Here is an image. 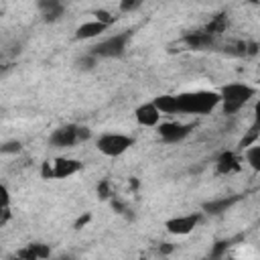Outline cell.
<instances>
[{
  "mask_svg": "<svg viewBox=\"0 0 260 260\" xmlns=\"http://www.w3.org/2000/svg\"><path fill=\"white\" fill-rule=\"evenodd\" d=\"M228 248H230V242H225V240H223V242H217V246L213 248V254H211V256H213V258H219V256H223V252H225Z\"/></svg>",
  "mask_w": 260,
  "mask_h": 260,
  "instance_id": "obj_24",
  "label": "cell"
},
{
  "mask_svg": "<svg viewBox=\"0 0 260 260\" xmlns=\"http://www.w3.org/2000/svg\"><path fill=\"white\" fill-rule=\"evenodd\" d=\"M242 199V195H228L221 199H213V201H205L203 203V211L207 215H221L223 211H228L232 205H236Z\"/></svg>",
  "mask_w": 260,
  "mask_h": 260,
  "instance_id": "obj_9",
  "label": "cell"
},
{
  "mask_svg": "<svg viewBox=\"0 0 260 260\" xmlns=\"http://www.w3.org/2000/svg\"><path fill=\"white\" fill-rule=\"evenodd\" d=\"M53 260H71L69 256H59V258H53Z\"/></svg>",
  "mask_w": 260,
  "mask_h": 260,
  "instance_id": "obj_27",
  "label": "cell"
},
{
  "mask_svg": "<svg viewBox=\"0 0 260 260\" xmlns=\"http://www.w3.org/2000/svg\"><path fill=\"white\" fill-rule=\"evenodd\" d=\"M136 120H138L140 126H156L158 120H160V114L154 108V104L148 102V104H142V106L136 108Z\"/></svg>",
  "mask_w": 260,
  "mask_h": 260,
  "instance_id": "obj_11",
  "label": "cell"
},
{
  "mask_svg": "<svg viewBox=\"0 0 260 260\" xmlns=\"http://www.w3.org/2000/svg\"><path fill=\"white\" fill-rule=\"evenodd\" d=\"M95 20L102 22V24H106V26H110L116 20V16H112L108 10H95Z\"/></svg>",
  "mask_w": 260,
  "mask_h": 260,
  "instance_id": "obj_21",
  "label": "cell"
},
{
  "mask_svg": "<svg viewBox=\"0 0 260 260\" xmlns=\"http://www.w3.org/2000/svg\"><path fill=\"white\" fill-rule=\"evenodd\" d=\"M158 252H160V254H165V256H167V254H171V252H173V244H162Z\"/></svg>",
  "mask_w": 260,
  "mask_h": 260,
  "instance_id": "obj_26",
  "label": "cell"
},
{
  "mask_svg": "<svg viewBox=\"0 0 260 260\" xmlns=\"http://www.w3.org/2000/svg\"><path fill=\"white\" fill-rule=\"evenodd\" d=\"M254 87L246 85V83H230L221 87L219 93V102L223 104V114H236L252 95H254Z\"/></svg>",
  "mask_w": 260,
  "mask_h": 260,
  "instance_id": "obj_2",
  "label": "cell"
},
{
  "mask_svg": "<svg viewBox=\"0 0 260 260\" xmlns=\"http://www.w3.org/2000/svg\"><path fill=\"white\" fill-rule=\"evenodd\" d=\"M215 41L213 35L205 32V30H195V32H187L183 37V43L187 45V49H195V51H201V49H207L211 47Z\"/></svg>",
  "mask_w": 260,
  "mask_h": 260,
  "instance_id": "obj_10",
  "label": "cell"
},
{
  "mask_svg": "<svg viewBox=\"0 0 260 260\" xmlns=\"http://www.w3.org/2000/svg\"><path fill=\"white\" fill-rule=\"evenodd\" d=\"M132 144H134V138L132 136L118 134V132H108V134H102L98 138V150L102 154H106V156H120Z\"/></svg>",
  "mask_w": 260,
  "mask_h": 260,
  "instance_id": "obj_5",
  "label": "cell"
},
{
  "mask_svg": "<svg viewBox=\"0 0 260 260\" xmlns=\"http://www.w3.org/2000/svg\"><path fill=\"white\" fill-rule=\"evenodd\" d=\"M246 160L250 162L252 169H256V171L260 169V144L258 142L246 148Z\"/></svg>",
  "mask_w": 260,
  "mask_h": 260,
  "instance_id": "obj_17",
  "label": "cell"
},
{
  "mask_svg": "<svg viewBox=\"0 0 260 260\" xmlns=\"http://www.w3.org/2000/svg\"><path fill=\"white\" fill-rule=\"evenodd\" d=\"M225 26H228L225 16H223V14H217V16H213V18H211V22H209L203 30H205V32H209V35H213V37H217L219 32H223V30H225Z\"/></svg>",
  "mask_w": 260,
  "mask_h": 260,
  "instance_id": "obj_16",
  "label": "cell"
},
{
  "mask_svg": "<svg viewBox=\"0 0 260 260\" xmlns=\"http://www.w3.org/2000/svg\"><path fill=\"white\" fill-rule=\"evenodd\" d=\"M22 150V144L18 140H8L0 144V154H16Z\"/></svg>",
  "mask_w": 260,
  "mask_h": 260,
  "instance_id": "obj_19",
  "label": "cell"
},
{
  "mask_svg": "<svg viewBox=\"0 0 260 260\" xmlns=\"http://www.w3.org/2000/svg\"><path fill=\"white\" fill-rule=\"evenodd\" d=\"M108 26L98 22V20H89V22H83L77 30H75V39H93L98 35H102Z\"/></svg>",
  "mask_w": 260,
  "mask_h": 260,
  "instance_id": "obj_14",
  "label": "cell"
},
{
  "mask_svg": "<svg viewBox=\"0 0 260 260\" xmlns=\"http://www.w3.org/2000/svg\"><path fill=\"white\" fill-rule=\"evenodd\" d=\"M154 108L158 110V114H177L179 110H177V95H169V93H165V95H158V98H154Z\"/></svg>",
  "mask_w": 260,
  "mask_h": 260,
  "instance_id": "obj_15",
  "label": "cell"
},
{
  "mask_svg": "<svg viewBox=\"0 0 260 260\" xmlns=\"http://www.w3.org/2000/svg\"><path fill=\"white\" fill-rule=\"evenodd\" d=\"M98 195H100L102 199H108V197L112 195V191H110V181H102V183L98 185Z\"/></svg>",
  "mask_w": 260,
  "mask_h": 260,
  "instance_id": "obj_23",
  "label": "cell"
},
{
  "mask_svg": "<svg viewBox=\"0 0 260 260\" xmlns=\"http://www.w3.org/2000/svg\"><path fill=\"white\" fill-rule=\"evenodd\" d=\"M89 136H91L89 128H83V126H77V124H65V126L57 128V130L51 134L49 142H51L53 146L63 148V146H73L75 142L87 140Z\"/></svg>",
  "mask_w": 260,
  "mask_h": 260,
  "instance_id": "obj_4",
  "label": "cell"
},
{
  "mask_svg": "<svg viewBox=\"0 0 260 260\" xmlns=\"http://www.w3.org/2000/svg\"><path fill=\"white\" fill-rule=\"evenodd\" d=\"M89 219H91V215H89V213H85L83 217H79V219L75 221V230H81V228H83V225H85Z\"/></svg>",
  "mask_w": 260,
  "mask_h": 260,
  "instance_id": "obj_25",
  "label": "cell"
},
{
  "mask_svg": "<svg viewBox=\"0 0 260 260\" xmlns=\"http://www.w3.org/2000/svg\"><path fill=\"white\" fill-rule=\"evenodd\" d=\"M256 142H258V124H254V126L248 130V134L240 140V148L246 150L248 146H252V144H256Z\"/></svg>",
  "mask_w": 260,
  "mask_h": 260,
  "instance_id": "obj_18",
  "label": "cell"
},
{
  "mask_svg": "<svg viewBox=\"0 0 260 260\" xmlns=\"http://www.w3.org/2000/svg\"><path fill=\"white\" fill-rule=\"evenodd\" d=\"M219 104V93L215 91H189L177 95V110L185 114H207Z\"/></svg>",
  "mask_w": 260,
  "mask_h": 260,
  "instance_id": "obj_1",
  "label": "cell"
},
{
  "mask_svg": "<svg viewBox=\"0 0 260 260\" xmlns=\"http://www.w3.org/2000/svg\"><path fill=\"white\" fill-rule=\"evenodd\" d=\"M95 65H98V59H95L91 53L83 55V57L77 61V67H79V69H83V71H89V69H93Z\"/></svg>",
  "mask_w": 260,
  "mask_h": 260,
  "instance_id": "obj_20",
  "label": "cell"
},
{
  "mask_svg": "<svg viewBox=\"0 0 260 260\" xmlns=\"http://www.w3.org/2000/svg\"><path fill=\"white\" fill-rule=\"evenodd\" d=\"M140 6H142L140 0H124V2L120 4V10H122V12H132V10H138Z\"/></svg>",
  "mask_w": 260,
  "mask_h": 260,
  "instance_id": "obj_22",
  "label": "cell"
},
{
  "mask_svg": "<svg viewBox=\"0 0 260 260\" xmlns=\"http://www.w3.org/2000/svg\"><path fill=\"white\" fill-rule=\"evenodd\" d=\"M132 37V30H124L118 35H112L108 39H104L102 43H98L89 53L98 59V57H106V59H118L126 53V45Z\"/></svg>",
  "mask_w": 260,
  "mask_h": 260,
  "instance_id": "obj_3",
  "label": "cell"
},
{
  "mask_svg": "<svg viewBox=\"0 0 260 260\" xmlns=\"http://www.w3.org/2000/svg\"><path fill=\"white\" fill-rule=\"evenodd\" d=\"M240 160L236 156V152H221V156L217 158V173L221 175H230V173H236L240 171Z\"/></svg>",
  "mask_w": 260,
  "mask_h": 260,
  "instance_id": "obj_13",
  "label": "cell"
},
{
  "mask_svg": "<svg viewBox=\"0 0 260 260\" xmlns=\"http://www.w3.org/2000/svg\"><path fill=\"white\" fill-rule=\"evenodd\" d=\"M193 130V124H181V122H165L158 126V136L165 142H179L185 136H189Z\"/></svg>",
  "mask_w": 260,
  "mask_h": 260,
  "instance_id": "obj_7",
  "label": "cell"
},
{
  "mask_svg": "<svg viewBox=\"0 0 260 260\" xmlns=\"http://www.w3.org/2000/svg\"><path fill=\"white\" fill-rule=\"evenodd\" d=\"M39 10H41V14H43V18L47 22H55V20H59L63 16L65 6L61 2H57V0H41L39 2Z\"/></svg>",
  "mask_w": 260,
  "mask_h": 260,
  "instance_id": "obj_12",
  "label": "cell"
},
{
  "mask_svg": "<svg viewBox=\"0 0 260 260\" xmlns=\"http://www.w3.org/2000/svg\"><path fill=\"white\" fill-rule=\"evenodd\" d=\"M201 221V215L199 213H189V215H179V217H173L165 223V228L175 234V236H185L189 232L195 230V225Z\"/></svg>",
  "mask_w": 260,
  "mask_h": 260,
  "instance_id": "obj_8",
  "label": "cell"
},
{
  "mask_svg": "<svg viewBox=\"0 0 260 260\" xmlns=\"http://www.w3.org/2000/svg\"><path fill=\"white\" fill-rule=\"evenodd\" d=\"M81 171V162L75 160V158H57L53 162V167H49V162L43 165V177L45 179H65V177H71L75 173Z\"/></svg>",
  "mask_w": 260,
  "mask_h": 260,
  "instance_id": "obj_6",
  "label": "cell"
},
{
  "mask_svg": "<svg viewBox=\"0 0 260 260\" xmlns=\"http://www.w3.org/2000/svg\"><path fill=\"white\" fill-rule=\"evenodd\" d=\"M223 260H234V258H223Z\"/></svg>",
  "mask_w": 260,
  "mask_h": 260,
  "instance_id": "obj_28",
  "label": "cell"
}]
</instances>
